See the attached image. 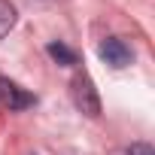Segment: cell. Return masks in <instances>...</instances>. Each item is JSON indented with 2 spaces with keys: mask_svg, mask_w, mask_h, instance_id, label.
<instances>
[{
  "mask_svg": "<svg viewBox=\"0 0 155 155\" xmlns=\"http://www.w3.org/2000/svg\"><path fill=\"white\" fill-rule=\"evenodd\" d=\"M70 91H73V104L82 116L88 119H97L101 116V97H97V88L91 82L88 73H76L73 82H70Z\"/></svg>",
  "mask_w": 155,
  "mask_h": 155,
  "instance_id": "6da1fadb",
  "label": "cell"
},
{
  "mask_svg": "<svg viewBox=\"0 0 155 155\" xmlns=\"http://www.w3.org/2000/svg\"><path fill=\"white\" fill-rule=\"evenodd\" d=\"M0 104H3L9 113H18V110H31L37 104V94L25 91L18 82L6 79V76H0Z\"/></svg>",
  "mask_w": 155,
  "mask_h": 155,
  "instance_id": "7a4b0ae2",
  "label": "cell"
},
{
  "mask_svg": "<svg viewBox=\"0 0 155 155\" xmlns=\"http://www.w3.org/2000/svg\"><path fill=\"white\" fill-rule=\"evenodd\" d=\"M97 55H101L104 64H110V67H116V70H122V67H128V64L134 61L131 46H128L125 40H119V37H107V40H101Z\"/></svg>",
  "mask_w": 155,
  "mask_h": 155,
  "instance_id": "3957f363",
  "label": "cell"
},
{
  "mask_svg": "<svg viewBox=\"0 0 155 155\" xmlns=\"http://www.w3.org/2000/svg\"><path fill=\"white\" fill-rule=\"evenodd\" d=\"M46 52H49V58H52L55 64H61V67H73V64H79V55H76L70 46H64L61 40H58V43H49Z\"/></svg>",
  "mask_w": 155,
  "mask_h": 155,
  "instance_id": "277c9868",
  "label": "cell"
},
{
  "mask_svg": "<svg viewBox=\"0 0 155 155\" xmlns=\"http://www.w3.org/2000/svg\"><path fill=\"white\" fill-rule=\"evenodd\" d=\"M15 21H18V12H15V6L9 3V0H0V40H3L12 28H15Z\"/></svg>",
  "mask_w": 155,
  "mask_h": 155,
  "instance_id": "5b68a950",
  "label": "cell"
},
{
  "mask_svg": "<svg viewBox=\"0 0 155 155\" xmlns=\"http://www.w3.org/2000/svg\"><path fill=\"white\" fill-rule=\"evenodd\" d=\"M125 155H155V149H152L149 143H131V146L125 149Z\"/></svg>",
  "mask_w": 155,
  "mask_h": 155,
  "instance_id": "8992f818",
  "label": "cell"
}]
</instances>
